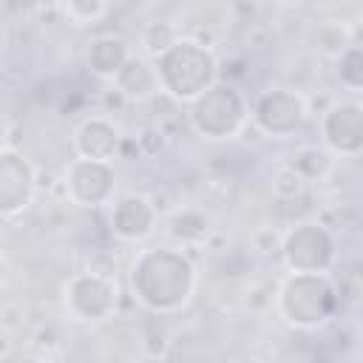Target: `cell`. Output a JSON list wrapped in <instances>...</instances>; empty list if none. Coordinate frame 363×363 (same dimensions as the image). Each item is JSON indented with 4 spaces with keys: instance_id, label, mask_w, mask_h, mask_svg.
<instances>
[{
    "instance_id": "6da1fadb",
    "label": "cell",
    "mask_w": 363,
    "mask_h": 363,
    "mask_svg": "<svg viewBox=\"0 0 363 363\" xmlns=\"http://www.w3.org/2000/svg\"><path fill=\"white\" fill-rule=\"evenodd\" d=\"M130 289L145 309L156 315H173L196 292V267L182 250L173 247L145 250L133 261Z\"/></svg>"
},
{
    "instance_id": "7a4b0ae2",
    "label": "cell",
    "mask_w": 363,
    "mask_h": 363,
    "mask_svg": "<svg viewBox=\"0 0 363 363\" xmlns=\"http://www.w3.org/2000/svg\"><path fill=\"white\" fill-rule=\"evenodd\" d=\"M153 71L159 79V91L187 105L218 82L216 54L204 43L187 37H179V43H173L164 54H159L153 60Z\"/></svg>"
},
{
    "instance_id": "3957f363",
    "label": "cell",
    "mask_w": 363,
    "mask_h": 363,
    "mask_svg": "<svg viewBox=\"0 0 363 363\" xmlns=\"http://www.w3.org/2000/svg\"><path fill=\"white\" fill-rule=\"evenodd\" d=\"M340 303L335 284L320 272H292L278 292L281 315L298 329L323 326Z\"/></svg>"
},
{
    "instance_id": "277c9868",
    "label": "cell",
    "mask_w": 363,
    "mask_h": 363,
    "mask_svg": "<svg viewBox=\"0 0 363 363\" xmlns=\"http://www.w3.org/2000/svg\"><path fill=\"white\" fill-rule=\"evenodd\" d=\"M187 119L204 139H233L247 122V102L230 82H216L190 102Z\"/></svg>"
},
{
    "instance_id": "5b68a950",
    "label": "cell",
    "mask_w": 363,
    "mask_h": 363,
    "mask_svg": "<svg viewBox=\"0 0 363 363\" xmlns=\"http://www.w3.org/2000/svg\"><path fill=\"white\" fill-rule=\"evenodd\" d=\"M281 252H284V261L292 272H320V275H326V269L337 258V244H335L332 233L323 224L303 221V224H295L284 235Z\"/></svg>"
},
{
    "instance_id": "8992f818",
    "label": "cell",
    "mask_w": 363,
    "mask_h": 363,
    "mask_svg": "<svg viewBox=\"0 0 363 363\" xmlns=\"http://www.w3.org/2000/svg\"><path fill=\"white\" fill-rule=\"evenodd\" d=\"M306 99L295 88H269L252 105V122L258 130L275 139H286L306 122Z\"/></svg>"
},
{
    "instance_id": "52a82bcc",
    "label": "cell",
    "mask_w": 363,
    "mask_h": 363,
    "mask_svg": "<svg viewBox=\"0 0 363 363\" xmlns=\"http://www.w3.org/2000/svg\"><path fill=\"white\" fill-rule=\"evenodd\" d=\"M320 139L323 150L332 156L354 159L363 150V108L352 99H340L329 105L320 116Z\"/></svg>"
},
{
    "instance_id": "ba28073f",
    "label": "cell",
    "mask_w": 363,
    "mask_h": 363,
    "mask_svg": "<svg viewBox=\"0 0 363 363\" xmlns=\"http://www.w3.org/2000/svg\"><path fill=\"white\" fill-rule=\"evenodd\" d=\"M68 312L77 320H102L116 306V286L96 272H82L68 284Z\"/></svg>"
},
{
    "instance_id": "9c48e42d",
    "label": "cell",
    "mask_w": 363,
    "mask_h": 363,
    "mask_svg": "<svg viewBox=\"0 0 363 363\" xmlns=\"http://www.w3.org/2000/svg\"><path fill=\"white\" fill-rule=\"evenodd\" d=\"M34 167L17 150H0V216H17L34 199Z\"/></svg>"
},
{
    "instance_id": "30bf717a",
    "label": "cell",
    "mask_w": 363,
    "mask_h": 363,
    "mask_svg": "<svg viewBox=\"0 0 363 363\" xmlns=\"http://www.w3.org/2000/svg\"><path fill=\"white\" fill-rule=\"evenodd\" d=\"M65 187H68V196L77 204L96 207V204H105L113 196L116 173L108 162L74 159L71 167H68V176H65Z\"/></svg>"
},
{
    "instance_id": "8fae6325",
    "label": "cell",
    "mask_w": 363,
    "mask_h": 363,
    "mask_svg": "<svg viewBox=\"0 0 363 363\" xmlns=\"http://www.w3.org/2000/svg\"><path fill=\"white\" fill-rule=\"evenodd\" d=\"M111 227L122 241H142L156 227V204L147 196L128 193L111 210Z\"/></svg>"
},
{
    "instance_id": "7c38bea8",
    "label": "cell",
    "mask_w": 363,
    "mask_h": 363,
    "mask_svg": "<svg viewBox=\"0 0 363 363\" xmlns=\"http://www.w3.org/2000/svg\"><path fill=\"white\" fill-rule=\"evenodd\" d=\"M119 147H122L119 128L105 116L85 119L74 133V150L79 153V159H88V162L111 164V159L119 153Z\"/></svg>"
},
{
    "instance_id": "4fadbf2b",
    "label": "cell",
    "mask_w": 363,
    "mask_h": 363,
    "mask_svg": "<svg viewBox=\"0 0 363 363\" xmlns=\"http://www.w3.org/2000/svg\"><path fill=\"white\" fill-rule=\"evenodd\" d=\"M130 57V48L122 37H113V34H105V37H96L91 45H88V54H85V62H88V71L99 79H116V74L122 71V65L128 62Z\"/></svg>"
},
{
    "instance_id": "5bb4252c",
    "label": "cell",
    "mask_w": 363,
    "mask_h": 363,
    "mask_svg": "<svg viewBox=\"0 0 363 363\" xmlns=\"http://www.w3.org/2000/svg\"><path fill=\"white\" fill-rule=\"evenodd\" d=\"M116 91L133 102H147L159 94V79L153 71V62L142 60V57H128V62L122 65V71L116 74Z\"/></svg>"
},
{
    "instance_id": "9a60e30c",
    "label": "cell",
    "mask_w": 363,
    "mask_h": 363,
    "mask_svg": "<svg viewBox=\"0 0 363 363\" xmlns=\"http://www.w3.org/2000/svg\"><path fill=\"white\" fill-rule=\"evenodd\" d=\"M286 164L309 184V182H320L332 170V153L323 150V147H318V145H306V147H298L286 159Z\"/></svg>"
},
{
    "instance_id": "2e32d148",
    "label": "cell",
    "mask_w": 363,
    "mask_h": 363,
    "mask_svg": "<svg viewBox=\"0 0 363 363\" xmlns=\"http://www.w3.org/2000/svg\"><path fill=\"white\" fill-rule=\"evenodd\" d=\"M335 74H337L340 85H346L349 91H360L363 88V48L357 43H349L346 48L337 51Z\"/></svg>"
},
{
    "instance_id": "e0dca14e",
    "label": "cell",
    "mask_w": 363,
    "mask_h": 363,
    "mask_svg": "<svg viewBox=\"0 0 363 363\" xmlns=\"http://www.w3.org/2000/svg\"><path fill=\"white\" fill-rule=\"evenodd\" d=\"M179 28L176 26H170V23H164V20H159V23H147L145 26V31H142V51L147 54V57H159V54H164L173 43H179Z\"/></svg>"
},
{
    "instance_id": "ac0fdd59",
    "label": "cell",
    "mask_w": 363,
    "mask_h": 363,
    "mask_svg": "<svg viewBox=\"0 0 363 363\" xmlns=\"http://www.w3.org/2000/svg\"><path fill=\"white\" fill-rule=\"evenodd\" d=\"M170 235L179 238L182 244H196L207 235V218L196 210H179L170 218Z\"/></svg>"
},
{
    "instance_id": "d6986e66",
    "label": "cell",
    "mask_w": 363,
    "mask_h": 363,
    "mask_svg": "<svg viewBox=\"0 0 363 363\" xmlns=\"http://www.w3.org/2000/svg\"><path fill=\"white\" fill-rule=\"evenodd\" d=\"M60 11L68 20H74L77 26H88V23H96L99 17H105L108 6L99 0H68V3H60Z\"/></svg>"
},
{
    "instance_id": "ffe728a7",
    "label": "cell",
    "mask_w": 363,
    "mask_h": 363,
    "mask_svg": "<svg viewBox=\"0 0 363 363\" xmlns=\"http://www.w3.org/2000/svg\"><path fill=\"white\" fill-rule=\"evenodd\" d=\"M272 190H275V196H281V199H295V196H301V193L306 190V182L284 162V164H278V170H275V176H272Z\"/></svg>"
},
{
    "instance_id": "44dd1931",
    "label": "cell",
    "mask_w": 363,
    "mask_h": 363,
    "mask_svg": "<svg viewBox=\"0 0 363 363\" xmlns=\"http://www.w3.org/2000/svg\"><path fill=\"white\" fill-rule=\"evenodd\" d=\"M139 147L147 153V156H153V153H159L162 147H164V139H162V130H156V128H147L142 136H139Z\"/></svg>"
},
{
    "instance_id": "7402d4cb",
    "label": "cell",
    "mask_w": 363,
    "mask_h": 363,
    "mask_svg": "<svg viewBox=\"0 0 363 363\" xmlns=\"http://www.w3.org/2000/svg\"><path fill=\"white\" fill-rule=\"evenodd\" d=\"M3 145H6V122L0 116V150H3Z\"/></svg>"
},
{
    "instance_id": "603a6c76",
    "label": "cell",
    "mask_w": 363,
    "mask_h": 363,
    "mask_svg": "<svg viewBox=\"0 0 363 363\" xmlns=\"http://www.w3.org/2000/svg\"><path fill=\"white\" fill-rule=\"evenodd\" d=\"M0 337H3V335H0ZM6 352H9V343H0V354H6Z\"/></svg>"
}]
</instances>
